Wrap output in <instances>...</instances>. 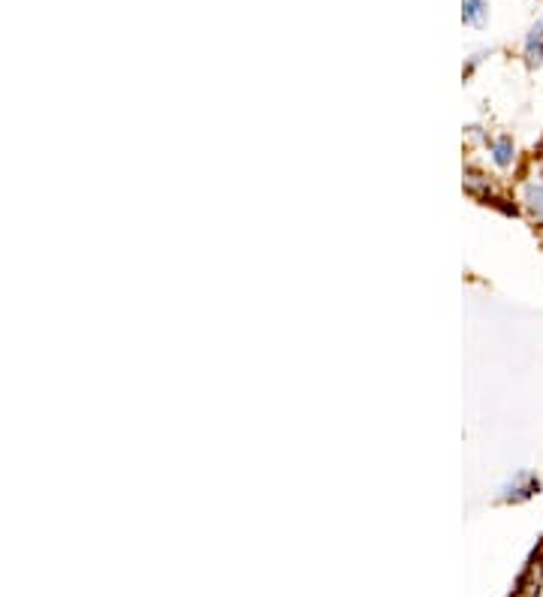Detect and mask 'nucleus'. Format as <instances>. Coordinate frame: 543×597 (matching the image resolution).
Listing matches in <instances>:
<instances>
[{"mask_svg":"<svg viewBox=\"0 0 543 597\" xmlns=\"http://www.w3.org/2000/svg\"><path fill=\"white\" fill-rule=\"evenodd\" d=\"M522 58H526L528 70H538V66H543V18L531 22L526 40H522Z\"/></svg>","mask_w":543,"mask_h":597,"instance_id":"nucleus-5","label":"nucleus"},{"mask_svg":"<svg viewBox=\"0 0 543 597\" xmlns=\"http://www.w3.org/2000/svg\"><path fill=\"white\" fill-rule=\"evenodd\" d=\"M540 492V477L531 468H519L513 471L510 477L501 480L499 486V498L501 504H526V501H531Z\"/></svg>","mask_w":543,"mask_h":597,"instance_id":"nucleus-2","label":"nucleus"},{"mask_svg":"<svg viewBox=\"0 0 543 597\" xmlns=\"http://www.w3.org/2000/svg\"><path fill=\"white\" fill-rule=\"evenodd\" d=\"M513 199H517V208L528 217L531 226H538L543 233V160L531 164L522 178L513 187Z\"/></svg>","mask_w":543,"mask_h":597,"instance_id":"nucleus-1","label":"nucleus"},{"mask_svg":"<svg viewBox=\"0 0 543 597\" xmlns=\"http://www.w3.org/2000/svg\"><path fill=\"white\" fill-rule=\"evenodd\" d=\"M489 18V4L486 0H462V22L471 27H483Z\"/></svg>","mask_w":543,"mask_h":597,"instance_id":"nucleus-6","label":"nucleus"},{"mask_svg":"<svg viewBox=\"0 0 543 597\" xmlns=\"http://www.w3.org/2000/svg\"><path fill=\"white\" fill-rule=\"evenodd\" d=\"M465 191L483 199V203H499V184H495V178L477 166H465Z\"/></svg>","mask_w":543,"mask_h":597,"instance_id":"nucleus-4","label":"nucleus"},{"mask_svg":"<svg viewBox=\"0 0 543 597\" xmlns=\"http://www.w3.org/2000/svg\"><path fill=\"white\" fill-rule=\"evenodd\" d=\"M483 148H486V160H489V166L499 175H510L513 169L519 166V145L510 133H499V136H492Z\"/></svg>","mask_w":543,"mask_h":597,"instance_id":"nucleus-3","label":"nucleus"}]
</instances>
